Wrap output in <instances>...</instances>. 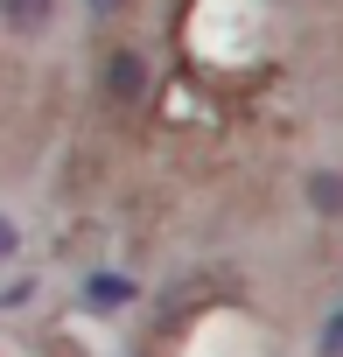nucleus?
I'll return each mask as SVG.
<instances>
[{
    "instance_id": "423d86ee",
    "label": "nucleus",
    "mask_w": 343,
    "mask_h": 357,
    "mask_svg": "<svg viewBox=\"0 0 343 357\" xmlns=\"http://www.w3.org/2000/svg\"><path fill=\"white\" fill-rule=\"evenodd\" d=\"M322 357H343V308L322 322Z\"/></svg>"
},
{
    "instance_id": "f03ea898",
    "label": "nucleus",
    "mask_w": 343,
    "mask_h": 357,
    "mask_svg": "<svg viewBox=\"0 0 343 357\" xmlns=\"http://www.w3.org/2000/svg\"><path fill=\"white\" fill-rule=\"evenodd\" d=\"M301 197H308V211H315L322 225H336V218H343V168H308Z\"/></svg>"
},
{
    "instance_id": "20e7f679",
    "label": "nucleus",
    "mask_w": 343,
    "mask_h": 357,
    "mask_svg": "<svg viewBox=\"0 0 343 357\" xmlns=\"http://www.w3.org/2000/svg\"><path fill=\"white\" fill-rule=\"evenodd\" d=\"M133 294H140V287H133L126 273H84V301H91V308H105V315H112V308H126Z\"/></svg>"
},
{
    "instance_id": "f257e3e1",
    "label": "nucleus",
    "mask_w": 343,
    "mask_h": 357,
    "mask_svg": "<svg viewBox=\"0 0 343 357\" xmlns=\"http://www.w3.org/2000/svg\"><path fill=\"white\" fill-rule=\"evenodd\" d=\"M147 84H154L147 56H140L133 43H112V50H105V63H98V98H112V105H140V98H147Z\"/></svg>"
},
{
    "instance_id": "7ed1b4c3",
    "label": "nucleus",
    "mask_w": 343,
    "mask_h": 357,
    "mask_svg": "<svg viewBox=\"0 0 343 357\" xmlns=\"http://www.w3.org/2000/svg\"><path fill=\"white\" fill-rule=\"evenodd\" d=\"M56 22V0H0V29H15V36H43Z\"/></svg>"
},
{
    "instance_id": "0eeeda50",
    "label": "nucleus",
    "mask_w": 343,
    "mask_h": 357,
    "mask_svg": "<svg viewBox=\"0 0 343 357\" xmlns=\"http://www.w3.org/2000/svg\"><path fill=\"white\" fill-rule=\"evenodd\" d=\"M91 8V22H112V15H126V0H84Z\"/></svg>"
},
{
    "instance_id": "39448f33",
    "label": "nucleus",
    "mask_w": 343,
    "mask_h": 357,
    "mask_svg": "<svg viewBox=\"0 0 343 357\" xmlns=\"http://www.w3.org/2000/svg\"><path fill=\"white\" fill-rule=\"evenodd\" d=\"M15 259H22V225L0 211V266H15Z\"/></svg>"
}]
</instances>
